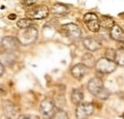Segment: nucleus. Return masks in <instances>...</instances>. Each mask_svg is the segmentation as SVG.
<instances>
[{
	"instance_id": "obj_1",
	"label": "nucleus",
	"mask_w": 124,
	"mask_h": 119,
	"mask_svg": "<svg viewBox=\"0 0 124 119\" xmlns=\"http://www.w3.org/2000/svg\"><path fill=\"white\" fill-rule=\"evenodd\" d=\"M88 89L92 94L101 99H106L109 96V91L104 88L103 83L99 78H93L88 83Z\"/></svg>"
},
{
	"instance_id": "obj_2",
	"label": "nucleus",
	"mask_w": 124,
	"mask_h": 119,
	"mask_svg": "<svg viewBox=\"0 0 124 119\" xmlns=\"http://www.w3.org/2000/svg\"><path fill=\"white\" fill-rule=\"evenodd\" d=\"M49 15V9L45 5H33L30 6L26 10V16L31 20L43 19Z\"/></svg>"
},
{
	"instance_id": "obj_3",
	"label": "nucleus",
	"mask_w": 124,
	"mask_h": 119,
	"mask_svg": "<svg viewBox=\"0 0 124 119\" xmlns=\"http://www.w3.org/2000/svg\"><path fill=\"white\" fill-rule=\"evenodd\" d=\"M37 38V30L34 27L22 29L18 34V41L22 45H30L33 43Z\"/></svg>"
},
{
	"instance_id": "obj_4",
	"label": "nucleus",
	"mask_w": 124,
	"mask_h": 119,
	"mask_svg": "<svg viewBox=\"0 0 124 119\" xmlns=\"http://www.w3.org/2000/svg\"><path fill=\"white\" fill-rule=\"evenodd\" d=\"M96 70L102 74H110L113 73L116 69V63L114 60L108 58H101L96 62Z\"/></svg>"
},
{
	"instance_id": "obj_5",
	"label": "nucleus",
	"mask_w": 124,
	"mask_h": 119,
	"mask_svg": "<svg viewBox=\"0 0 124 119\" xmlns=\"http://www.w3.org/2000/svg\"><path fill=\"white\" fill-rule=\"evenodd\" d=\"M60 30L64 36L69 37L71 39H78L80 37V34H81V31H80V29L78 28V26H77L76 24H72V23L63 25Z\"/></svg>"
},
{
	"instance_id": "obj_6",
	"label": "nucleus",
	"mask_w": 124,
	"mask_h": 119,
	"mask_svg": "<svg viewBox=\"0 0 124 119\" xmlns=\"http://www.w3.org/2000/svg\"><path fill=\"white\" fill-rule=\"evenodd\" d=\"M84 23L86 25V27L90 30H92L93 32L98 31L100 29V21L98 19V17L96 15L89 13L84 16Z\"/></svg>"
},
{
	"instance_id": "obj_7",
	"label": "nucleus",
	"mask_w": 124,
	"mask_h": 119,
	"mask_svg": "<svg viewBox=\"0 0 124 119\" xmlns=\"http://www.w3.org/2000/svg\"><path fill=\"white\" fill-rule=\"evenodd\" d=\"M93 106L92 103L85 102L78 104L77 109V117L78 118H87L93 112Z\"/></svg>"
},
{
	"instance_id": "obj_8",
	"label": "nucleus",
	"mask_w": 124,
	"mask_h": 119,
	"mask_svg": "<svg viewBox=\"0 0 124 119\" xmlns=\"http://www.w3.org/2000/svg\"><path fill=\"white\" fill-rule=\"evenodd\" d=\"M40 110H41V112L45 116H48V117H53L54 114V112H55V111H56L53 100L48 99V98L41 102V104H40Z\"/></svg>"
},
{
	"instance_id": "obj_9",
	"label": "nucleus",
	"mask_w": 124,
	"mask_h": 119,
	"mask_svg": "<svg viewBox=\"0 0 124 119\" xmlns=\"http://www.w3.org/2000/svg\"><path fill=\"white\" fill-rule=\"evenodd\" d=\"M87 70H88V67L86 65H84L83 63L78 64L72 69V74L77 79H81L86 75Z\"/></svg>"
},
{
	"instance_id": "obj_10",
	"label": "nucleus",
	"mask_w": 124,
	"mask_h": 119,
	"mask_svg": "<svg viewBox=\"0 0 124 119\" xmlns=\"http://www.w3.org/2000/svg\"><path fill=\"white\" fill-rule=\"evenodd\" d=\"M83 45H84V47L87 50L92 51V52L97 51V50H99L101 48V43L98 40H96L95 38H93V37H87V38H85L83 40Z\"/></svg>"
},
{
	"instance_id": "obj_11",
	"label": "nucleus",
	"mask_w": 124,
	"mask_h": 119,
	"mask_svg": "<svg viewBox=\"0 0 124 119\" xmlns=\"http://www.w3.org/2000/svg\"><path fill=\"white\" fill-rule=\"evenodd\" d=\"M111 37L116 41L119 42H123L124 41V31L123 30L117 26V25H114V27L111 29Z\"/></svg>"
},
{
	"instance_id": "obj_12",
	"label": "nucleus",
	"mask_w": 124,
	"mask_h": 119,
	"mask_svg": "<svg viewBox=\"0 0 124 119\" xmlns=\"http://www.w3.org/2000/svg\"><path fill=\"white\" fill-rule=\"evenodd\" d=\"M83 91L81 89H73L72 91V94H71V100L74 104H80L81 101L83 100Z\"/></svg>"
},
{
	"instance_id": "obj_13",
	"label": "nucleus",
	"mask_w": 124,
	"mask_h": 119,
	"mask_svg": "<svg viewBox=\"0 0 124 119\" xmlns=\"http://www.w3.org/2000/svg\"><path fill=\"white\" fill-rule=\"evenodd\" d=\"M18 43H20V42L17 41L14 37H6L3 39L2 45L8 50H16V49H17Z\"/></svg>"
},
{
	"instance_id": "obj_14",
	"label": "nucleus",
	"mask_w": 124,
	"mask_h": 119,
	"mask_svg": "<svg viewBox=\"0 0 124 119\" xmlns=\"http://www.w3.org/2000/svg\"><path fill=\"white\" fill-rule=\"evenodd\" d=\"M100 21V27L108 30V29H112L114 27V19L110 16H106V15H103L101 16V18L99 19Z\"/></svg>"
},
{
	"instance_id": "obj_15",
	"label": "nucleus",
	"mask_w": 124,
	"mask_h": 119,
	"mask_svg": "<svg viewBox=\"0 0 124 119\" xmlns=\"http://www.w3.org/2000/svg\"><path fill=\"white\" fill-rule=\"evenodd\" d=\"M68 8L65 6V5H63V4H60V3H56V4H54V6H53V8H52V13L54 14V15H65V14H67L68 13Z\"/></svg>"
},
{
	"instance_id": "obj_16",
	"label": "nucleus",
	"mask_w": 124,
	"mask_h": 119,
	"mask_svg": "<svg viewBox=\"0 0 124 119\" xmlns=\"http://www.w3.org/2000/svg\"><path fill=\"white\" fill-rule=\"evenodd\" d=\"M82 62L84 65H86L88 68H93L96 65V62H95V59L93 57V55L92 53H85L83 58H82Z\"/></svg>"
},
{
	"instance_id": "obj_17",
	"label": "nucleus",
	"mask_w": 124,
	"mask_h": 119,
	"mask_svg": "<svg viewBox=\"0 0 124 119\" xmlns=\"http://www.w3.org/2000/svg\"><path fill=\"white\" fill-rule=\"evenodd\" d=\"M32 25V22H31V19L30 18H22L20 19L19 21H17V27L19 29H26V28H29Z\"/></svg>"
},
{
	"instance_id": "obj_18",
	"label": "nucleus",
	"mask_w": 124,
	"mask_h": 119,
	"mask_svg": "<svg viewBox=\"0 0 124 119\" xmlns=\"http://www.w3.org/2000/svg\"><path fill=\"white\" fill-rule=\"evenodd\" d=\"M116 63L120 65V66H124V50L123 49H118L116 51Z\"/></svg>"
},
{
	"instance_id": "obj_19",
	"label": "nucleus",
	"mask_w": 124,
	"mask_h": 119,
	"mask_svg": "<svg viewBox=\"0 0 124 119\" xmlns=\"http://www.w3.org/2000/svg\"><path fill=\"white\" fill-rule=\"evenodd\" d=\"M116 51H115L113 49H108L106 51V58L115 61V59H116Z\"/></svg>"
},
{
	"instance_id": "obj_20",
	"label": "nucleus",
	"mask_w": 124,
	"mask_h": 119,
	"mask_svg": "<svg viewBox=\"0 0 124 119\" xmlns=\"http://www.w3.org/2000/svg\"><path fill=\"white\" fill-rule=\"evenodd\" d=\"M53 118H67V113L64 111H62V110L55 111Z\"/></svg>"
},
{
	"instance_id": "obj_21",
	"label": "nucleus",
	"mask_w": 124,
	"mask_h": 119,
	"mask_svg": "<svg viewBox=\"0 0 124 119\" xmlns=\"http://www.w3.org/2000/svg\"><path fill=\"white\" fill-rule=\"evenodd\" d=\"M21 2H22V4H23V5L30 7V6H33V5H35L36 0H21Z\"/></svg>"
},
{
	"instance_id": "obj_22",
	"label": "nucleus",
	"mask_w": 124,
	"mask_h": 119,
	"mask_svg": "<svg viewBox=\"0 0 124 119\" xmlns=\"http://www.w3.org/2000/svg\"><path fill=\"white\" fill-rule=\"evenodd\" d=\"M19 118H38L37 116H31V115H22Z\"/></svg>"
},
{
	"instance_id": "obj_23",
	"label": "nucleus",
	"mask_w": 124,
	"mask_h": 119,
	"mask_svg": "<svg viewBox=\"0 0 124 119\" xmlns=\"http://www.w3.org/2000/svg\"><path fill=\"white\" fill-rule=\"evenodd\" d=\"M8 18L11 19V20H15V19L16 18V15H10L9 16H8Z\"/></svg>"
},
{
	"instance_id": "obj_24",
	"label": "nucleus",
	"mask_w": 124,
	"mask_h": 119,
	"mask_svg": "<svg viewBox=\"0 0 124 119\" xmlns=\"http://www.w3.org/2000/svg\"><path fill=\"white\" fill-rule=\"evenodd\" d=\"M0 68H1V73H0V75H2L3 74V72H4V68H3V65H2V64L0 65Z\"/></svg>"
}]
</instances>
